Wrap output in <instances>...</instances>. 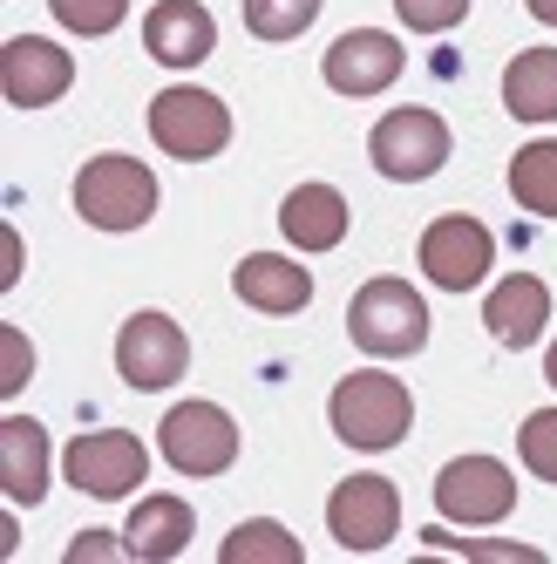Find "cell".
Here are the masks:
<instances>
[{"label": "cell", "mask_w": 557, "mask_h": 564, "mask_svg": "<svg viewBox=\"0 0 557 564\" xmlns=\"http://www.w3.org/2000/svg\"><path fill=\"white\" fill-rule=\"evenodd\" d=\"M368 156H374V171L394 177V184H422L449 164V123L435 109H387L374 137H368Z\"/></svg>", "instance_id": "ba28073f"}, {"label": "cell", "mask_w": 557, "mask_h": 564, "mask_svg": "<svg viewBox=\"0 0 557 564\" xmlns=\"http://www.w3.org/2000/svg\"><path fill=\"white\" fill-rule=\"evenodd\" d=\"M327 415H334V435L347 442V449L381 456V449H402V442H408V429H415V394L394 381L387 368H361V375H340Z\"/></svg>", "instance_id": "6da1fadb"}, {"label": "cell", "mask_w": 557, "mask_h": 564, "mask_svg": "<svg viewBox=\"0 0 557 564\" xmlns=\"http://www.w3.org/2000/svg\"><path fill=\"white\" fill-rule=\"evenodd\" d=\"M402 42H394L387 28H353V34H340V42L327 48V62H320V75L340 89V96H381L394 75H402Z\"/></svg>", "instance_id": "4fadbf2b"}, {"label": "cell", "mask_w": 557, "mask_h": 564, "mask_svg": "<svg viewBox=\"0 0 557 564\" xmlns=\"http://www.w3.org/2000/svg\"><path fill=\"white\" fill-rule=\"evenodd\" d=\"M278 238L293 252H334L347 238V197L334 184H293L278 205Z\"/></svg>", "instance_id": "e0dca14e"}, {"label": "cell", "mask_w": 557, "mask_h": 564, "mask_svg": "<svg viewBox=\"0 0 557 564\" xmlns=\"http://www.w3.org/2000/svg\"><path fill=\"white\" fill-rule=\"evenodd\" d=\"M190 531H197L190 503H184V497H156V490H143L136 510H130V523H123V538H130V551H136L143 564H171V557H184Z\"/></svg>", "instance_id": "d6986e66"}, {"label": "cell", "mask_w": 557, "mask_h": 564, "mask_svg": "<svg viewBox=\"0 0 557 564\" xmlns=\"http://www.w3.org/2000/svg\"><path fill=\"white\" fill-rule=\"evenodd\" d=\"M510 197L531 218H557V137H537L510 156Z\"/></svg>", "instance_id": "44dd1931"}, {"label": "cell", "mask_w": 557, "mask_h": 564, "mask_svg": "<svg viewBox=\"0 0 557 564\" xmlns=\"http://www.w3.org/2000/svg\"><path fill=\"white\" fill-rule=\"evenodd\" d=\"M490 259H496V231L483 218H469V212H443L422 231V272H428V286H443V293L483 286Z\"/></svg>", "instance_id": "8fae6325"}, {"label": "cell", "mask_w": 557, "mask_h": 564, "mask_svg": "<svg viewBox=\"0 0 557 564\" xmlns=\"http://www.w3.org/2000/svg\"><path fill=\"white\" fill-rule=\"evenodd\" d=\"M225 564H299V538L286 531V523H272V517H252V523H238V531L218 544Z\"/></svg>", "instance_id": "7402d4cb"}, {"label": "cell", "mask_w": 557, "mask_h": 564, "mask_svg": "<svg viewBox=\"0 0 557 564\" xmlns=\"http://www.w3.org/2000/svg\"><path fill=\"white\" fill-rule=\"evenodd\" d=\"M48 476H55V456H48V429L34 415H8L0 422V490H8L14 510H34L48 497Z\"/></svg>", "instance_id": "2e32d148"}, {"label": "cell", "mask_w": 557, "mask_h": 564, "mask_svg": "<svg viewBox=\"0 0 557 564\" xmlns=\"http://www.w3.org/2000/svg\"><path fill=\"white\" fill-rule=\"evenodd\" d=\"M503 109L516 123H557V48H524L503 68Z\"/></svg>", "instance_id": "ffe728a7"}, {"label": "cell", "mask_w": 557, "mask_h": 564, "mask_svg": "<svg viewBox=\"0 0 557 564\" xmlns=\"http://www.w3.org/2000/svg\"><path fill=\"white\" fill-rule=\"evenodd\" d=\"M531 8V21H544V28H557V0H524Z\"/></svg>", "instance_id": "f546056e"}, {"label": "cell", "mask_w": 557, "mask_h": 564, "mask_svg": "<svg viewBox=\"0 0 557 564\" xmlns=\"http://www.w3.org/2000/svg\"><path fill=\"white\" fill-rule=\"evenodd\" d=\"M62 476L96 503H123V497L143 490L150 456H143V442L130 429H89V435H75L62 449Z\"/></svg>", "instance_id": "8992f818"}, {"label": "cell", "mask_w": 557, "mask_h": 564, "mask_svg": "<svg viewBox=\"0 0 557 564\" xmlns=\"http://www.w3.org/2000/svg\"><path fill=\"white\" fill-rule=\"evenodd\" d=\"M327 531L340 551H381L402 531V490L381 476V469H353L334 482L327 497Z\"/></svg>", "instance_id": "52a82bcc"}, {"label": "cell", "mask_w": 557, "mask_h": 564, "mask_svg": "<svg viewBox=\"0 0 557 564\" xmlns=\"http://www.w3.org/2000/svg\"><path fill=\"white\" fill-rule=\"evenodd\" d=\"M313 14H320V0H245V28L259 42H293L313 28Z\"/></svg>", "instance_id": "cb8c5ba5"}, {"label": "cell", "mask_w": 557, "mask_h": 564, "mask_svg": "<svg viewBox=\"0 0 557 564\" xmlns=\"http://www.w3.org/2000/svg\"><path fill=\"white\" fill-rule=\"evenodd\" d=\"M347 334L374 360H408L428 340V306L408 279H368V286L347 300Z\"/></svg>", "instance_id": "3957f363"}, {"label": "cell", "mask_w": 557, "mask_h": 564, "mask_svg": "<svg viewBox=\"0 0 557 564\" xmlns=\"http://www.w3.org/2000/svg\"><path fill=\"white\" fill-rule=\"evenodd\" d=\"M28 368H34L28 334H21V327H0V394H8V401L28 388Z\"/></svg>", "instance_id": "83f0119b"}, {"label": "cell", "mask_w": 557, "mask_h": 564, "mask_svg": "<svg viewBox=\"0 0 557 564\" xmlns=\"http://www.w3.org/2000/svg\"><path fill=\"white\" fill-rule=\"evenodd\" d=\"M516 456H524V469L537 482H557V409L524 415V429H516Z\"/></svg>", "instance_id": "d4e9b609"}, {"label": "cell", "mask_w": 557, "mask_h": 564, "mask_svg": "<svg viewBox=\"0 0 557 564\" xmlns=\"http://www.w3.org/2000/svg\"><path fill=\"white\" fill-rule=\"evenodd\" d=\"M435 510L443 523H462V531H483V523L516 510V476L496 456H456L435 476Z\"/></svg>", "instance_id": "30bf717a"}, {"label": "cell", "mask_w": 557, "mask_h": 564, "mask_svg": "<svg viewBox=\"0 0 557 564\" xmlns=\"http://www.w3.org/2000/svg\"><path fill=\"white\" fill-rule=\"evenodd\" d=\"M150 143L164 150V156H177V164H205V156H218L231 143V109H225V96L197 89V83L156 89V102H150Z\"/></svg>", "instance_id": "277c9868"}, {"label": "cell", "mask_w": 557, "mask_h": 564, "mask_svg": "<svg viewBox=\"0 0 557 564\" xmlns=\"http://www.w3.org/2000/svg\"><path fill=\"white\" fill-rule=\"evenodd\" d=\"M143 48H150L156 68H197L218 48L211 8L205 0H156V8L143 14Z\"/></svg>", "instance_id": "5bb4252c"}, {"label": "cell", "mask_w": 557, "mask_h": 564, "mask_svg": "<svg viewBox=\"0 0 557 564\" xmlns=\"http://www.w3.org/2000/svg\"><path fill=\"white\" fill-rule=\"evenodd\" d=\"M184 368H190V340H184V327L171 313H130L123 319V334H116V375H123L136 394H164V388H177L184 381Z\"/></svg>", "instance_id": "9c48e42d"}, {"label": "cell", "mask_w": 557, "mask_h": 564, "mask_svg": "<svg viewBox=\"0 0 557 564\" xmlns=\"http://www.w3.org/2000/svg\"><path fill=\"white\" fill-rule=\"evenodd\" d=\"M156 456L177 476H225L238 463V422L218 401H177L156 422Z\"/></svg>", "instance_id": "5b68a950"}, {"label": "cell", "mask_w": 557, "mask_h": 564, "mask_svg": "<svg viewBox=\"0 0 557 564\" xmlns=\"http://www.w3.org/2000/svg\"><path fill=\"white\" fill-rule=\"evenodd\" d=\"M483 327L496 347H537L550 327V286L537 272H510L483 293Z\"/></svg>", "instance_id": "9a60e30c"}, {"label": "cell", "mask_w": 557, "mask_h": 564, "mask_svg": "<svg viewBox=\"0 0 557 564\" xmlns=\"http://www.w3.org/2000/svg\"><path fill=\"white\" fill-rule=\"evenodd\" d=\"M231 286H238V300H245L252 313H306V306H313V279H306V265L286 259V252H252V259H238Z\"/></svg>", "instance_id": "ac0fdd59"}, {"label": "cell", "mask_w": 557, "mask_h": 564, "mask_svg": "<svg viewBox=\"0 0 557 564\" xmlns=\"http://www.w3.org/2000/svg\"><path fill=\"white\" fill-rule=\"evenodd\" d=\"M48 14L68 34H109V28L130 21V0H48Z\"/></svg>", "instance_id": "484cf974"}, {"label": "cell", "mask_w": 557, "mask_h": 564, "mask_svg": "<svg viewBox=\"0 0 557 564\" xmlns=\"http://www.w3.org/2000/svg\"><path fill=\"white\" fill-rule=\"evenodd\" d=\"M75 83V62L62 42H42V34H8V48H0V89H8L14 109H48L62 102Z\"/></svg>", "instance_id": "7c38bea8"}, {"label": "cell", "mask_w": 557, "mask_h": 564, "mask_svg": "<svg viewBox=\"0 0 557 564\" xmlns=\"http://www.w3.org/2000/svg\"><path fill=\"white\" fill-rule=\"evenodd\" d=\"M394 14H402L415 34H449L469 14V0H394Z\"/></svg>", "instance_id": "4316f807"}, {"label": "cell", "mask_w": 557, "mask_h": 564, "mask_svg": "<svg viewBox=\"0 0 557 564\" xmlns=\"http://www.w3.org/2000/svg\"><path fill=\"white\" fill-rule=\"evenodd\" d=\"M123 557H136L130 538H109V531H83L68 544V564H123Z\"/></svg>", "instance_id": "f1b7e54d"}, {"label": "cell", "mask_w": 557, "mask_h": 564, "mask_svg": "<svg viewBox=\"0 0 557 564\" xmlns=\"http://www.w3.org/2000/svg\"><path fill=\"white\" fill-rule=\"evenodd\" d=\"M544 381H550V388H557V340H550V347H544Z\"/></svg>", "instance_id": "4dcf8cb0"}, {"label": "cell", "mask_w": 557, "mask_h": 564, "mask_svg": "<svg viewBox=\"0 0 557 564\" xmlns=\"http://www.w3.org/2000/svg\"><path fill=\"white\" fill-rule=\"evenodd\" d=\"M75 212L96 231H136L150 225L156 212V171L143 156H123V150H102L75 171Z\"/></svg>", "instance_id": "7a4b0ae2"}, {"label": "cell", "mask_w": 557, "mask_h": 564, "mask_svg": "<svg viewBox=\"0 0 557 564\" xmlns=\"http://www.w3.org/2000/svg\"><path fill=\"white\" fill-rule=\"evenodd\" d=\"M422 544L428 551H462V557H483V564H544V551L537 544H516V538H476V531H462V523H435V531H422Z\"/></svg>", "instance_id": "603a6c76"}]
</instances>
